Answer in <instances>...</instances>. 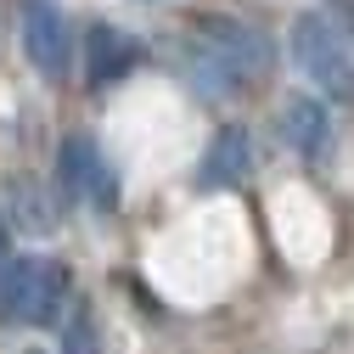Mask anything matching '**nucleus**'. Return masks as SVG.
<instances>
[{
    "instance_id": "12",
    "label": "nucleus",
    "mask_w": 354,
    "mask_h": 354,
    "mask_svg": "<svg viewBox=\"0 0 354 354\" xmlns=\"http://www.w3.org/2000/svg\"><path fill=\"white\" fill-rule=\"evenodd\" d=\"M326 12H332V17L343 23V34L354 39V0H326Z\"/></svg>"
},
{
    "instance_id": "5",
    "label": "nucleus",
    "mask_w": 354,
    "mask_h": 354,
    "mask_svg": "<svg viewBox=\"0 0 354 354\" xmlns=\"http://www.w3.org/2000/svg\"><path fill=\"white\" fill-rule=\"evenodd\" d=\"M276 136H281V147L287 152H298L304 163H326L332 158V141H337V129H332V102L315 91H298V96H281V107H276Z\"/></svg>"
},
{
    "instance_id": "9",
    "label": "nucleus",
    "mask_w": 354,
    "mask_h": 354,
    "mask_svg": "<svg viewBox=\"0 0 354 354\" xmlns=\"http://www.w3.org/2000/svg\"><path fill=\"white\" fill-rule=\"evenodd\" d=\"M174 68H180V79L192 84L203 102H214V107H225V102H236V96L248 91L242 73H236L225 57H219L203 34H192V28L180 34V46H174Z\"/></svg>"
},
{
    "instance_id": "7",
    "label": "nucleus",
    "mask_w": 354,
    "mask_h": 354,
    "mask_svg": "<svg viewBox=\"0 0 354 354\" xmlns=\"http://www.w3.org/2000/svg\"><path fill=\"white\" fill-rule=\"evenodd\" d=\"M141 62H147L141 34H129L118 23H91V34H84V79H91V91H113Z\"/></svg>"
},
{
    "instance_id": "15",
    "label": "nucleus",
    "mask_w": 354,
    "mask_h": 354,
    "mask_svg": "<svg viewBox=\"0 0 354 354\" xmlns=\"http://www.w3.org/2000/svg\"><path fill=\"white\" fill-rule=\"evenodd\" d=\"M23 354H39V348H23Z\"/></svg>"
},
{
    "instance_id": "10",
    "label": "nucleus",
    "mask_w": 354,
    "mask_h": 354,
    "mask_svg": "<svg viewBox=\"0 0 354 354\" xmlns=\"http://www.w3.org/2000/svg\"><path fill=\"white\" fill-rule=\"evenodd\" d=\"M0 197H6V219H12V231H23V236H51L57 231V203L62 197H51L46 192V180H34V174H12L6 186H0Z\"/></svg>"
},
{
    "instance_id": "8",
    "label": "nucleus",
    "mask_w": 354,
    "mask_h": 354,
    "mask_svg": "<svg viewBox=\"0 0 354 354\" xmlns=\"http://www.w3.org/2000/svg\"><path fill=\"white\" fill-rule=\"evenodd\" d=\"M248 174H253V136H248V124L231 118L208 136L192 186L197 192H236V186H248Z\"/></svg>"
},
{
    "instance_id": "13",
    "label": "nucleus",
    "mask_w": 354,
    "mask_h": 354,
    "mask_svg": "<svg viewBox=\"0 0 354 354\" xmlns=\"http://www.w3.org/2000/svg\"><path fill=\"white\" fill-rule=\"evenodd\" d=\"M6 264H12V219L0 214V270H6Z\"/></svg>"
},
{
    "instance_id": "6",
    "label": "nucleus",
    "mask_w": 354,
    "mask_h": 354,
    "mask_svg": "<svg viewBox=\"0 0 354 354\" xmlns=\"http://www.w3.org/2000/svg\"><path fill=\"white\" fill-rule=\"evenodd\" d=\"M57 197H62V203L91 197L96 214L118 203V186H113V174H107V163H102V152H96L91 136H68V141L57 147Z\"/></svg>"
},
{
    "instance_id": "11",
    "label": "nucleus",
    "mask_w": 354,
    "mask_h": 354,
    "mask_svg": "<svg viewBox=\"0 0 354 354\" xmlns=\"http://www.w3.org/2000/svg\"><path fill=\"white\" fill-rule=\"evenodd\" d=\"M57 354H107L102 348V321H96V309L84 298L68 304V315L57 326Z\"/></svg>"
},
{
    "instance_id": "2",
    "label": "nucleus",
    "mask_w": 354,
    "mask_h": 354,
    "mask_svg": "<svg viewBox=\"0 0 354 354\" xmlns=\"http://www.w3.org/2000/svg\"><path fill=\"white\" fill-rule=\"evenodd\" d=\"M73 304L68 264L46 253H23L0 270V326H57Z\"/></svg>"
},
{
    "instance_id": "4",
    "label": "nucleus",
    "mask_w": 354,
    "mask_h": 354,
    "mask_svg": "<svg viewBox=\"0 0 354 354\" xmlns=\"http://www.w3.org/2000/svg\"><path fill=\"white\" fill-rule=\"evenodd\" d=\"M186 28H192V34H203L208 46L225 57L236 73H242V84H248V91H253V84L270 73V62H276V46H270V39H264L253 23L231 17V12H197Z\"/></svg>"
},
{
    "instance_id": "1",
    "label": "nucleus",
    "mask_w": 354,
    "mask_h": 354,
    "mask_svg": "<svg viewBox=\"0 0 354 354\" xmlns=\"http://www.w3.org/2000/svg\"><path fill=\"white\" fill-rule=\"evenodd\" d=\"M287 51H292L298 73L315 84L332 107H354V39L343 34V23H337L326 6L292 17Z\"/></svg>"
},
{
    "instance_id": "3",
    "label": "nucleus",
    "mask_w": 354,
    "mask_h": 354,
    "mask_svg": "<svg viewBox=\"0 0 354 354\" xmlns=\"http://www.w3.org/2000/svg\"><path fill=\"white\" fill-rule=\"evenodd\" d=\"M17 39H23V57L34 62L39 79L62 84L73 73V28H68V12L57 0H23L17 6Z\"/></svg>"
},
{
    "instance_id": "14",
    "label": "nucleus",
    "mask_w": 354,
    "mask_h": 354,
    "mask_svg": "<svg viewBox=\"0 0 354 354\" xmlns=\"http://www.w3.org/2000/svg\"><path fill=\"white\" fill-rule=\"evenodd\" d=\"M136 6H158V0H136Z\"/></svg>"
}]
</instances>
